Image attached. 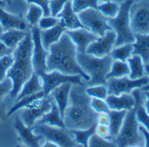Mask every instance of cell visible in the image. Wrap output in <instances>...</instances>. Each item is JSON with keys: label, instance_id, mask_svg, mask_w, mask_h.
Segmentation results:
<instances>
[{"label": "cell", "instance_id": "1", "mask_svg": "<svg viewBox=\"0 0 149 147\" xmlns=\"http://www.w3.org/2000/svg\"><path fill=\"white\" fill-rule=\"evenodd\" d=\"M77 46L70 37L64 32L59 41L49 48L47 58V72L57 70L65 75H79L89 81L90 77L83 70L77 62Z\"/></svg>", "mask_w": 149, "mask_h": 147}, {"label": "cell", "instance_id": "2", "mask_svg": "<svg viewBox=\"0 0 149 147\" xmlns=\"http://www.w3.org/2000/svg\"><path fill=\"white\" fill-rule=\"evenodd\" d=\"M33 40L31 32H27L25 37L19 43L13 52L15 62L8 70L7 77L13 82L10 96L15 98L19 94L24 84L31 78L34 70L32 66Z\"/></svg>", "mask_w": 149, "mask_h": 147}, {"label": "cell", "instance_id": "3", "mask_svg": "<svg viewBox=\"0 0 149 147\" xmlns=\"http://www.w3.org/2000/svg\"><path fill=\"white\" fill-rule=\"evenodd\" d=\"M70 105L65 110L63 121L68 129H86L96 124L97 113L90 105L91 97L72 90L70 91Z\"/></svg>", "mask_w": 149, "mask_h": 147}, {"label": "cell", "instance_id": "4", "mask_svg": "<svg viewBox=\"0 0 149 147\" xmlns=\"http://www.w3.org/2000/svg\"><path fill=\"white\" fill-rule=\"evenodd\" d=\"M76 59L79 66L89 75V85H106V75L110 72L114 61L110 54L99 58L86 53L78 52Z\"/></svg>", "mask_w": 149, "mask_h": 147}, {"label": "cell", "instance_id": "5", "mask_svg": "<svg viewBox=\"0 0 149 147\" xmlns=\"http://www.w3.org/2000/svg\"><path fill=\"white\" fill-rule=\"evenodd\" d=\"M134 0H126L120 4V10L115 18H108V24L111 29L116 33V41L115 46H119L126 43H133L135 34L131 28L130 9Z\"/></svg>", "mask_w": 149, "mask_h": 147}, {"label": "cell", "instance_id": "6", "mask_svg": "<svg viewBox=\"0 0 149 147\" xmlns=\"http://www.w3.org/2000/svg\"><path fill=\"white\" fill-rule=\"evenodd\" d=\"M136 107L127 111L121 129L116 138V145L120 147L139 146L142 144V137L139 131L138 121L136 116Z\"/></svg>", "mask_w": 149, "mask_h": 147}, {"label": "cell", "instance_id": "7", "mask_svg": "<svg viewBox=\"0 0 149 147\" xmlns=\"http://www.w3.org/2000/svg\"><path fill=\"white\" fill-rule=\"evenodd\" d=\"M34 134L41 135L47 141L54 142L57 146H75L76 142L72 140V136L67 128L53 127L47 124H34L31 127Z\"/></svg>", "mask_w": 149, "mask_h": 147}, {"label": "cell", "instance_id": "8", "mask_svg": "<svg viewBox=\"0 0 149 147\" xmlns=\"http://www.w3.org/2000/svg\"><path fill=\"white\" fill-rule=\"evenodd\" d=\"M79 20L87 30L97 35L103 37L107 31L112 30L108 24V18L98 9L88 8L78 14Z\"/></svg>", "mask_w": 149, "mask_h": 147}, {"label": "cell", "instance_id": "9", "mask_svg": "<svg viewBox=\"0 0 149 147\" xmlns=\"http://www.w3.org/2000/svg\"><path fill=\"white\" fill-rule=\"evenodd\" d=\"M130 24L134 34L149 33V1L134 2L130 9Z\"/></svg>", "mask_w": 149, "mask_h": 147}, {"label": "cell", "instance_id": "10", "mask_svg": "<svg viewBox=\"0 0 149 147\" xmlns=\"http://www.w3.org/2000/svg\"><path fill=\"white\" fill-rule=\"evenodd\" d=\"M42 80L43 91L45 93V96L47 97L50 93L56 87L61 85L63 83H71L74 85H82V76L79 75H65L57 70L52 72H45L39 75Z\"/></svg>", "mask_w": 149, "mask_h": 147}, {"label": "cell", "instance_id": "11", "mask_svg": "<svg viewBox=\"0 0 149 147\" xmlns=\"http://www.w3.org/2000/svg\"><path fill=\"white\" fill-rule=\"evenodd\" d=\"M149 84V76L145 75L140 79H132L127 76L121 78H110L107 79L106 85L109 95L119 96L123 93L131 92L134 89L141 88Z\"/></svg>", "mask_w": 149, "mask_h": 147}, {"label": "cell", "instance_id": "12", "mask_svg": "<svg viewBox=\"0 0 149 147\" xmlns=\"http://www.w3.org/2000/svg\"><path fill=\"white\" fill-rule=\"evenodd\" d=\"M31 36L33 40L32 51V66L33 70L40 75L47 72V58L49 51L46 50L42 45L40 39V29L38 25H33L31 28Z\"/></svg>", "mask_w": 149, "mask_h": 147}, {"label": "cell", "instance_id": "13", "mask_svg": "<svg viewBox=\"0 0 149 147\" xmlns=\"http://www.w3.org/2000/svg\"><path fill=\"white\" fill-rule=\"evenodd\" d=\"M52 108V97H42L31 102L21 113V120L27 127H32L36 122Z\"/></svg>", "mask_w": 149, "mask_h": 147}, {"label": "cell", "instance_id": "14", "mask_svg": "<svg viewBox=\"0 0 149 147\" xmlns=\"http://www.w3.org/2000/svg\"><path fill=\"white\" fill-rule=\"evenodd\" d=\"M116 41V33L113 30L105 32L103 37H100L88 46L86 53L101 58L110 55Z\"/></svg>", "mask_w": 149, "mask_h": 147}, {"label": "cell", "instance_id": "15", "mask_svg": "<svg viewBox=\"0 0 149 147\" xmlns=\"http://www.w3.org/2000/svg\"><path fill=\"white\" fill-rule=\"evenodd\" d=\"M72 39L79 53H86L87 48L93 41L99 38L97 35L92 33L85 28H79L76 30H68L65 31Z\"/></svg>", "mask_w": 149, "mask_h": 147}, {"label": "cell", "instance_id": "16", "mask_svg": "<svg viewBox=\"0 0 149 147\" xmlns=\"http://www.w3.org/2000/svg\"><path fill=\"white\" fill-rule=\"evenodd\" d=\"M59 23L68 30H76L79 28H85L79 20V15L72 9V1H68L63 10L58 14ZM86 29V28H85Z\"/></svg>", "mask_w": 149, "mask_h": 147}, {"label": "cell", "instance_id": "17", "mask_svg": "<svg viewBox=\"0 0 149 147\" xmlns=\"http://www.w3.org/2000/svg\"><path fill=\"white\" fill-rule=\"evenodd\" d=\"M15 128L25 146L31 147L40 146V141L43 139V137L40 134H34L31 127H27L19 117H16L15 119Z\"/></svg>", "mask_w": 149, "mask_h": 147}, {"label": "cell", "instance_id": "18", "mask_svg": "<svg viewBox=\"0 0 149 147\" xmlns=\"http://www.w3.org/2000/svg\"><path fill=\"white\" fill-rule=\"evenodd\" d=\"M105 101L110 110H126L130 111L136 107V99L133 96L123 93L119 96L108 95L105 98Z\"/></svg>", "mask_w": 149, "mask_h": 147}, {"label": "cell", "instance_id": "19", "mask_svg": "<svg viewBox=\"0 0 149 147\" xmlns=\"http://www.w3.org/2000/svg\"><path fill=\"white\" fill-rule=\"evenodd\" d=\"M72 85V84L71 83H63L61 85L56 87L55 89H53L49 95L56 101V103L59 108L61 116L63 118L65 110L68 106Z\"/></svg>", "mask_w": 149, "mask_h": 147}, {"label": "cell", "instance_id": "20", "mask_svg": "<svg viewBox=\"0 0 149 147\" xmlns=\"http://www.w3.org/2000/svg\"><path fill=\"white\" fill-rule=\"evenodd\" d=\"M36 124H47L50 126L58 127V128H66L63 118L61 116L59 108H58L56 103H55V101H53L52 97V108L51 110L48 113H45L39 120H37L36 122Z\"/></svg>", "mask_w": 149, "mask_h": 147}, {"label": "cell", "instance_id": "21", "mask_svg": "<svg viewBox=\"0 0 149 147\" xmlns=\"http://www.w3.org/2000/svg\"><path fill=\"white\" fill-rule=\"evenodd\" d=\"M66 31L67 29L63 27L60 23H58L52 28L47 30H40V39L44 48L49 51L50 46L53 43L57 42Z\"/></svg>", "mask_w": 149, "mask_h": 147}, {"label": "cell", "instance_id": "22", "mask_svg": "<svg viewBox=\"0 0 149 147\" xmlns=\"http://www.w3.org/2000/svg\"><path fill=\"white\" fill-rule=\"evenodd\" d=\"M0 23L4 31L10 29H17L24 31L26 29V25L20 16L11 15L0 6Z\"/></svg>", "mask_w": 149, "mask_h": 147}, {"label": "cell", "instance_id": "23", "mask_svg": "<svg viewBox=\"0 0 149 147\" xmlns=\"http://www.w3.org/2000/svg\"><path fill=\"white\" fill-rule=\"evenodd\" d=\"M133 54L139 55L144 64H149V33L135 34Z\"/></svg>", "mask_w": 149, "mask_h": 147}, {"label": "cell", "instance_id": "24", "mask_svg": "<svg viewBox=\"0 0 149 147\" xmlns=\"http://www.w3.org/2000/svg\"><path fill=\"white\" fill-rule=\"evenodd\" d=\"M127 111L126 110H110L109 112V128L110 131V139H116L121 129Z\"/></svg>", "mask_w": 149, "mask_h": 147}, {"label": "cell", "instance_id": "25", "mask_svg": "<svg viewBox=\"0 0 149 147\" xmlns=\"http://www.w3.org/2000/svg\"><path fill=\"white\" fill-rule=\"evenodd\" d=\"M27 32L17 29H10L8 31H4L0 36V41H3L6 46L15 50L19 43L23 40Z\"/></svg>", "mask_w": 149, "mask_h": 147}, {"label": "cell", "instance_id": "26", "mask_svg": "<svg viewBox=\"0 0 149 147\" xmlns=\"http://www.w3.org/2000/svg\"><path fill=\"white\" fill-rule=\"evenodd\" d=\"M40 76L35 72H33L31 78L24 84L23 87L20 91L19 94L18 95V100L23 98L26 96H30L32 94L39 92L40 91H43V85L40 81Z\"/></svg>", "mask_w": 149, "mask_h": 147}, {"label": "cell", "instance_id": "27", "mask_svg": "<svg viewBox=\"0 0 149 147\" xmlns=\"http://www.w3.org/2000/svg\"><path fill=\"white\" fill-rule=\"evenodd\" d=\"M126 62L130 68V75L129 78L132 79H136L145 76V64L142 61L141 58L139 55H132Z\"/></svg>", "mask_w": 149, "mask_h": 147}, {"label": "cell", "instance_id": "28", "mask_svg": "<svg viewBox=\"0 0 149 147\" xmlns=\"http://www.w3.org/2000/svg\"><path fill=\"white\" fill-rule=\"evenodd\" d=\"M96 124H94L90 128L86 129H68V130L76 143L82 145L83 146L87 147L88 146L89 138L94 134H95Z\"/></svg>", "mask_w": 149, "mask_h": 147}, {"label": "cell", "instance_id": "29", "mask_svg": "<svg viewBox=\"0 0 149 147\" xmlns=\"http://www.w3.org/2000/svg\"><path fill=\"white\" fill-rule=\"evenodd\" d=\"M130 68L126 61L114 60L112 63L110 72L106 75V79L110 78H121L129 76Z\"/></svg>", "mask_w": 149, "mask_h": 147}, {"label": "cell", "instance_id": "30", "mask_svg": "<svg viewBox=\"0 0 149 147\" xmlns=\"http://www.w3.org/2000/svg\"><path fill=\"white\" fill-rule=\"evenodd\" d=\"M133 96L136 99V116L138 123L144 126L149 131V114L147 113L145 108L141 105V96L139 91H135Z\"/></svg>", "mask_w": 149, "mask_h": 147}, {"label": "cell", "instance_id": "31", "mask_svg": "<svg viewBox=\"0 0 149 147\" xmlns=\"http://www.w3.org/2000/svg\"><path fill=\"white\" fill-rule=\"evenodd\" d=\"M133 49L132 43H126L121 46H115L110 53V56L113 60L126 61L133 53Z\"/></svg>", "mask_w": 149, "mask_h": 147}, {"label": "cell", "instance_id": "32", "mask_svg": "<svg viewBox=\"0 0 149 147\" xmlns=\"http://www.w3.org/2000/svg\"><path fill=\"white\" fill-rule=\"evenodd\" d=\"M42 97H46V96H45L44 91H40L39 92L32 94V95H30V96H24L23 98L18 100L17 103L15 104V106L8 112V113H7L8 117L9 116H11L14 113H15L16 111L25 108L26 106H28L29 104H31V103L33 102L34 101H36V100H37V99H40V98H42Z\"/></svg>", "mask_w": 149, "mask_h": 147}, {"label": "cell", "instance_id": "33", "mask_svg": "<svg viewBox=\"0 0 149 147\" xmlns=\"http://www.w3.org/2000/svg\"><path fill=\"white\" fill-rule=\"evenodd\" d=\"M98 9L107 18H115L120 10V4L112 1L104 2L98 5Z\"/></svg>", "mask_w": 149, "mask_h": 147}, {"label": "cell", "instance_id": "34", "mask_svg": "<svg viewBox=\"0 0 149 147\" xmlns=\"http://www.w3.org/2000/svg\"><path fill=\"white\" fill-rule=\"evenodd\" d=\"M29 10L26 15V20L28 22L33 25L38 24L40 18L43 16V10L39 5L35 4H29Z\"/></svg>", "mask_w": 149, "mask_h": 147}, {"label": "cell", "instance_id": "35", "mask_svg": "<svg viewBox=\"0 0 149 147\" xmlns=\"http://www.w3.org/2000/svg\"><path fill=\"white\" fill-rule=\"evenodd\" d=\"M98 2L99 0H72V9L75 13L79 14V12L88 8H97L99 5Z\"/></svg>", "mask_w": 149, "mask_h": 147}, {"label": "cell", "instance_id": "36", "mask_svg": "<svg viewBox=\"0 0 149 147\" xmlns=\"http://www.w3.org/2000/svg\"><path fill=\"white\" fill-rule=\"evenodd\" d=\"M86 94L90 97L100 98L105 100L108 94V89L104 85H92L86 90Z\"/></svg>", "mask_w": 149, "mask_h": 147}, {"label": "cell", "instance_id": "37", "mask_svg": "<svg viewBox=\"0 0 149 147\" xmlns=\"http://www.w3.org/2000/svg\"><path fill=\"white\" fill-rule=\"evenodd\" d=\"M15 62L13 55H6L0 58V82L7 77L8 70Z\"/></svg>", "mask_w": 149, "mask_h": 147}, {"label": "cell", "instance_id": "38", "mask_svg": "<svg viewBox=\"0 0 149 147\" xmlns=\"http://www.w3.org/2000/svg\"><path fill=\"white\" fill-rule=\"evenodd\" d=\"M88 146L90 147H115L116 143H112L108 139L99 136L96 133L94 134L88 139Z\"/></svg>", "mask_w": 149, "mask_h": 147}, {"label": "cell", "instance_id": "39", "mask_svg": "<svg viewBox=\"0 0 149 147\" xmlns=\"http://www.w3.org/2000/svg\"><path fill=\"white\" fill-rule=\"evenodd\" d=\"M91 108L94 111H95L97 113H109L110 108L106 103V101L104 99L100 98H95V97H91V101H90Z\"/></svg>", "mask_w": 149, "mask_h": 147}, {"label": "cell", "instance_id": "40", "mask_svg": "<svg viewBox=\"0 0 149 147\" xmlns=\"http://www.w3.org/2000/svg\"><path fill=\"white\" fill-rule=\"evenodd\" d=\"M58 23H59L58 17H54L52 15L43 16L40 18L38 22V26L40 30H47L54 27Z\"/></svg>", "mask_w": 149, "mask_h": 147}, {"label": "cell", "instance_id": "41", "mask_svg": "<svg viewBox=\"0 0 149 147\" xmlns=\"http://www.w3.org/2000/svg\"><path fill=\"white\" fill-rule=\"evenodd\" d=\"M68 1H72V0H52L50 1L49 6L51 9V15L57 17L58 14L63 10V7Z\"/></svg>", "mask_w": 149, "mask_h": 147}, {"label": "cell", "instance_id": "42", "mask_svg": "<svg viewBox=\"0 0 149 147\" xmlns=\"http://www.w3.org/2000/svg\"><path fill=\"white\" fill-rule=\"evenodd\" d=\"M13 89V82L10 78L6 77L0 82V101L8 94H10Z\"/></svg>", "mask_w": 149, "mask_h": 147}, {"label": "cell", "instance_id": "43", "mask_svg": "<svg viewBox=\"0 0 149 147\" xmlns=\"http://www.w3.org/2000/svg\"><path fill=\"white\" fill-rule=\"evenodd\" d=\"M28 4H35L39 5L43 10V16L51 15V9H50V1L49 0H24Z\"/></svg>", "mask_w": 149, "mask_h": 147}, {"label": "cell", "instance_id": "44", "mask_svg": "<svg viewBox=\"0 0 149 147\" xmlns=\"http://www.w3.org/2000/svg\"><path fill=\"white\" fill-rule=\"evenodd\" d=\"M95 133L102 137L104 139H110V128L108 125H104V124H96V129Z\"/></svg>", "mask_w": 149, "mask_h": 147}, {"label": "cell", "instance_id": "45", "mask_svg": "<svg viewBox=\"0 0 149 147\" xmlns=\"http://www.w3.org/2000/svg\"><path fill=\"white\" fill-rule=\"evenodd\" d=\"M110 118H109V114L108 113H100L97 115L96 117V124H104V125H109Z\"/></svg>", "mask_w": 149, "mask_h": 147}, {"label": "cell", "instance_id": "46", "mask_svg": "<svg viewBox=\"0 0 149 147\" xmlns=\"http://www.w3.org/2000/svg\"><path fill=\"white\" fill-rule=\"evenodd\" d=\"M14 50L6 46L3 41H0V58L6 55H12Z\"/></svg>", "mask_w": 149, "mask_h": 147}, {"label": "cell", "instance_id": "47", "mask_svg": "<svg viewBox=\"0 0 149 147\" xmlns=\"http://www.w3.org/2000/svg\"><path fill=\"white\" fill-rule=\"evenodd\" d=\"M138 128H139V131L143 135L144 139H145V145L144 146L147 147H149V131L144 126H142L141 124Z\"/></svg>", "mask_w": 149, "mask_h": 147}, {"label": "cell", "instance_id": "48", "mask_svg": "<svg viewBox=\"0 0 149 147\" xmlns=\"http://www.w3.org/2000/svg\"><path fill=\"white\" fill-rule=\"evenodd\" d=\"M6 112V104L4 102L0 101V121H4L7 119L8 115Z\"/></svg>", "mask_w": 149, "mask_h": 147}, {"label": "cell", "instance_id": "49", "mask_svg": "<svg viewBox=\"0 0 149 147\" xmlns=\"http://www.w3.org/2000/svg\"><path fill=\"white\" fill-rule=\"evenodd\" d=\"M145 71H146V73L148 74V75L149 76V64H145ZM141 91H149V84L143 86V87H141Z\"/></svg>", "mask_w": 149, "mask_h": 147}, {"label": "cell", "instance_id": "50", "mask_svg": "<svg viewBox=\"0 0 149 147\" xmlns=\"http://www.w3.org/2000/svg\"><path fill=\"white\" fill-rule=\"evenodd\" d=\"M145 95L147 96V101L145 102V109L147 111V113L149 114V91H145Z\"/></svg>", "mask_w": 149, "mask_h": 147}, {"label": "cell", "instance_id": "51", "mask_svg": "<svg viewBox=\"0 0 149 147\" xmlns=\"http://www.w3.org/2000/svg\"><path fill=\"white\" fill-rule=\"evenodd\" d=\"M43 146H45V147H48V146H50V147H57V145L56 144H55L54 142H52V141H47V142L43 145Z\"/></svg>", "mask_w": 149, "mask_h": 147}, {"label": "cell", "instance_id": "52", "mask_svg": "<svg viewBox=\"0 0 149 147\" xmlns=\"http://www.w3.org/2000/svg\"><path fill=\"white\" fill-rule=\"evenodd\" d=\"M110 1H112V2H114V3H116V4H122L123 2H125L126 0H110Z\"/></svg>", "mask_w": 149, "mask_h": 147}, {"label": "cell", "instance_id": "53", "mask_svg": "<svg viewBox=\"0 0 149 147\" xmlns=\"http://www.w3.org/2000/svg\"><path fill=\"white\" fill-rule=\"evenodd\" d=\"M4 31V30H3V26H2V25H1V23H0V36L3 34V32Z\"/></svg>", "mask_w": 149, "mask_h": 147}, {"label": "cell", "instance_id": "54", "mask_svg": "<svg viewBox=\"0 0 149 147\" xmlns=\"http://www.w3.org/2000/svg\"><path fill=\"white\" fill-rule=\"evenodd\" d=\"M0 6L1 7H4L5 6V3L3 1H2V0H0Z\"/></svg>", "mask_w": 149, "mask_h": 147}, {"label": "cell", "instance_id": "55", "mask_svg": "<svg viewBox=\"0 0 149 147\" xmlns=\"http://www.w3.org/2000/svg\"><path fill=\"white\" fill-rule=\"evenodd\" d=\"M2 1H3L5 4H6V3H7V4H11V1H12V0H2Z\"/></svg>", "mask_w": 149, "mask_h": 147}, {"label": "cell", "instance_id": "56", "mask_svg": "<svg viewBox=\"0 0 149 147\" xmlns=\"http://www.w3.org/2000/svg\"><path fill=\"white\" fill-rule=\"evenodd\" d=\"M99 1H101V2H103V3H104V2H109V1H110V0H99Z\"/></svg>", "mask_w": 149, "mask_h": 147}]
</instances>
